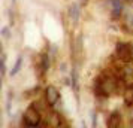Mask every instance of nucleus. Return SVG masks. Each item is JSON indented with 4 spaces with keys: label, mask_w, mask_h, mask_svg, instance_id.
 <instances>
[{
    "label": "nucleus",
    "mask_w": 133,
    "mask_h": 128,
    "mask_svg": "<svg viewBox=\"0 0 133 128\" xmlns=\"http://www.w3.org/2000/svg\"><path fill=\"white\" fill-rule=\"evenodd\" d=\"M127 82L123 78L118 76V73L114 69H106L96 76L93 82V92L97 100H108L112 95H123L126 89Z\"/></svg>",
    "instance_id": "1"
},
{
    "label": "nucleus",
    "mask_w": 133,
    "mask_h": 128,
    "mask_svg": "<svg viewBox=\"0 0 133 128\" xmlns=\"http://www.w3.org/2000/svg\"><path fill=\"white\" fill-rule=\"evenodd\" d=\"M43 121V115L41 113V110L37 109L35 103H30L25 107L24 113L21 116V125L27 128H36L41 127Z\"/></svg>",
    "instance_id": "2"
},
{
    "label": "nucleus",
    "mask_w": 133,
    "mask_h": 128,
    "mask_svg": "<svg viewBox=\"0 0 133 128\" xmlns=\"http://www.w3.org/2000/svg\"><path fill=\"white\" fill-rule=\"evenodd\" d=\"M114 55H117L123 61L133 60V42H117L115 43Z\"/></svg>",
    "instance_id": "3"
},
{
    "label": "nucleus",
    "mask_w": 133,
    "mask_h": 128,
    "mask_svg": "<svg viewBox=\"0 0 133 128\" xmlns=\"http://www.w3.org/2000/svg\"><path fill=\"white\" fill-rule=\"evenodd\" d=\"M109 7H111V19L112 21H120L124 17L127 3L126 0H106Z\"/></svg>",
    "instance_id": "4"
},
{
    "label": "nucleus",
    "mask_w": 133,
    "mask_h": 128,
    "mask_svg": "<svg viewBox=\"0 0 133 128\" xmlns=\"http://www.w3.org/2000/svg\"><path fill=\"white\" fill-rule=\"evenodd\" d=\"M43 98H45V101L54 109L55 106L58 104V101L61 100V94H60V91L57 89V86L46 85L45 89H43Z\"/></svg>",
    "instance_id": "5"
},
{
    "label": "nucleus",
    "mask_w": 133,
    "mask_h": 128,
    "mask_svg": "<svg viewBox=\"0 0 133 128\" xmlns=\"http://www.w3.org/2000/svg\"><path fill=\"white\" fill-rule=\"evenodd\" d=\"M51 63H52V57H51V54H49L48 51L39 54V58H37V72H39L41 78L46 76V73L51 69Z\"/></svg>",
    "instance_id": "6"
},
{
    "label": "nucleus",
    "mask_w": 133,
    "mask_h": 128,
    "mask_svg": "<svg viewBox=\"0 0 133 128\" xmlns=\"http://www.w3.org/2000/svg\"><path fill=\"white\" fill-rule=\"evenodd\" d=\"M121 125H123V113L120 109H114L106 118V127L120 128Z\"/></svg>",
    "instance_id": "7"
},
{
    "label": "nucleus",
    "mask_w": 133,
    "mask_h": 128,
    "mask_svg": "<svg viewBox=\"0 0 133 128\" xmlns=\"http://www.w3.org/2000/svg\"><path fill=\"white\" fill-rule=\"evenodd\" d=\"M67 15H69V19H70V22L73 25L78 24L79 19H81V6H79V3L72 2L67 7Z\"/></svg>",
    "instance_id": "8"
},
{
    "label": "nucleus",
    "mask_w": 133,
    "mask_h": 128,
    "mask_svg": "<svg viewBox=\"0 0 133 128\" xmlns=\"http://www.w3.org/2000/svg\"><path fill=\"white\" fill-rule=\"evenodd\" d=\"M69 76H70V80H72V85H70V88L73 89V92H75V94H76V97H78V94H79L78 66H73V64H72V69H70V72H69Z\"/></svg>",
    "instance_id": "9"
},
{
    "label": "nucleus",
    "mask_w": 133,
    "mask_h": 128,
    "mask_svg": "<svg viewBox=\"0 0 133 128\" xmlns=\"http://www.w3.org/2000/svg\"><path fill=\"white\" fill-rule=\"evenodd\" d=\"M123 101L126 107H132L133 106V80L127 82V86L124 92H123Z\"/></svg>",
    "instance_id": "10"
},
{
    "label": "nucleus",
    "mask_w": 133,
    "mask_h": 128,
    "mask_svg": "<svg viewBox=\"0 0 133 128\" xmlns=\"http://www.w3.org/2000/svg\"><path fill=\"white\" fill-rule=\"evenodd\" d=\"M23 63H24V57H23V55H18L17 60H15V63H14L12 69H11V78H15V76L21 72V69H23Z\"/></svg>",
    "instance_id": "11"
},
{
    "label": "nucleus",
    "mask_w": 133,
    "mask_h": 128,
    "mask_svg": "<svg viewBox=\"0 0 133 128\" xmlns=\"http://www.w3.org/2000/svg\"><path fill=\"white\" fill-rule=\"evenodd\" d=\"M0 76H2L0 82L3 84L6 78V54L5 52H2V57H0Z\"/></svg>",
    "instance_id": "12"
},
{
    "label": "nucleus",
    "mask_w": 133,
    "mask_h": 128,
    "mask_svg": "<svg viewBox=\"0 0 133 128\" xmlns=\"http://www.w3.org/2000/svg\"><path fill=\"white\" fill-rule=\"evenodd\" d=\"M12 101H14V91L9 89L8 91V97H6V113L11 115V110H12Z\"/></svg>",
    "instance_id": "13"
},
{
    "label": "nucleus",
    "mask_w": 133,
    "mask_h": 128,
    "mask_svg": "<svg viewBox=\"0 0 133 128\" xmlns=\"http://www.w3.org/2000/svg\"><path fill=\"white\" fill-rule=\"evenodd\" d=\"M11 25H6V27H3L2 30H0V34H2V37L5 39V40H9L11 37H12V33H11Z\"/></svg>",
    "instance_id": "14"
},
{
    "label": "nucleus",
    "mask_w": 133,
    "mask_h": 128,
    "mask_svg": "<svg viewBox=\"0 0 133 128\" xmlns=\"http://www.w3.org/2000/svg\"><path fill=\"white\" fill-rule=\"evenodd\" d=\"M48 52L51 54V57H52V60H57V55H58V45H55V43H52L51 46L48 48Z\"/></svg>",
    "instance_id": "15"
},
{
    "label": "nucleus",
    "mask_w": 133,
    "mask_h": 128,
    "mask_svg": "<svg viewBox=\"0 0 133 128\" xmlns=\"http://www.w3.org/2000/svg\"><path fill=\"white\" fill-rule=\"evenodd\" d=\"M90 116H91V127L96 128L99 125V113H97V110H93L90 113Z\"/></svg>",
    "instance_id": "16"
},
{
    "label": "nucleus",
    "mask_w": 133,
    "mask_h": 128,
    "mask_svg": "<svg viewBox=\"0 0 133 128\" xmlns=\"http://www.w3.org/2000/svg\"><path fill=\"white\" fill-rule=\"evenodd\" d=\"M8 18H9V25L14 27V25H15V12H14L12 9L8 11Z\"/></svg>",
    "instance_id": "17"
},
{
    "label": "nucleus",
    "mask_w": 133,
    "mask_h": 128,
    "mask_svg": "<svg viewBox=\"0 0 133 128\" xmlns=\"http://www.w3.org/2000/svg\"><path fill=\"white\" fill-rule=\"evenodd\" d=\"M58 69H60L61 73H66L67 72V64L66 63H60V64H58Z\"/></svg>",
    "instance_id": "18"
},
{
    "label": "nucleus",
    "mask_w": 133,
    "mask_h": 128,
    "mask_svg": "<svg viewBox=\"0 0 133 128\" xmlns=\"http://www.w3.org/2000/svg\"><path fill=\"white\" fill-rule=\"evenodd\" d=\"M79 2H81V5H87L88 3V0H79Z\"/></svg>",
    "instance_id": "19"
}]
</instances>
